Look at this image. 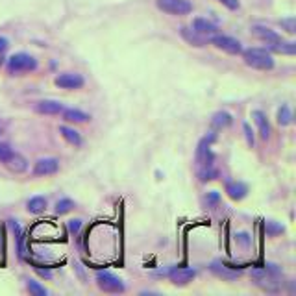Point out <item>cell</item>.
<instances>
[{"label": "cell", "instance_id": "cell-1", "mask_svg": "<svg viewBox=\"0 0 296 296\" xmlns=\"http://www.w3.org/2000/svg\"><path fill=\"white\" fill-rule=\"evenodd\" d=\"M252 280L257 287H261L263 291L276 292L280 291L283 285V272L278 265H265V269H254L252 271Z\"/></svg>", "mask_w": 296, "mask_h": 296}, {"label": "cell", "instance_id": "cell-2", "mask_svg": "<svg viewBox=\"0 0 296 296\" xmlns=\"http://www.w3.org/2000/svg\"><path fill=\"white\" fill-rule=\"evenodd\" d=\"M243 60L248 67L257 69V71H271L274 69V57L271 52L263 50V48H248L243 52Z\"/></svg>", "mask_w": 296, "mask_h": 296}, {"label": "cell", "instance_id": "cell-3", "mask_svg": "<svg viewBox=\"0 0 296 296\" xmlns=\"http://www.w3.org/2000/svg\"><path fill=\"white\" fill-rule=\"evenodd\" d=\"M37 69L36 57L30 56V54H24V52H19V54H13V56L8 60V71L10 74H24V72H32Z\"/></svg>", "mask_w": 296, "mask_h": 296}, {"label": "cell", "instance_id": "cell-4", "mask_svg": "<svg viewBox=\"0 0 296 296\" xmlns=\"http://www.w3.org/2000/svg\"><path fill=\"white\" fill-rule=\"evenodd\" d=\"M97 285L102 289L104 292H124V283L121 281V278H117L115 274L107 271H100L97 272Z\"/></svg>", "mask_w": 296, "mask_h": 296}, {"label": "cell", "instance_id": "cell-5", "mask_svg": "<svg viewBox=\"0 0 296 296\" xmlns=\"http://www.w3.org/2000/svg\"><path fill=\"white\" fill-rule=\"evenodd\" d=\"M156 4L159 10L170 15H187L193 10V4L189 0H158Z\"/></svg>", "mask_w": 296, "mask_h": 296}, {"label": "cell", "instance_id": "cell-6", "mask_svg": "<svg viewBox=\"0 0 296 296\" xmlns=\"http://www.w3.org/2000/svg\"><path fill=\"white\" fill-rule=\"evenodd\" d=\"M211 43H213L217 48H220V50L228 52V54H241L243 52V46H241V43L237 41V39H233V37L230 36H213L211 37Z\"/></svg>", "mask_w": 296, "mask_h": 296}, {"label": "cell", "instance_id": "cell-7", "mask_svg": "<svg viewBox=\"0 0 296 296\" xmlns=\"http://www.w3.org/2000/svg\"><path fill=\"white\" fill-rule=\"evenodd\" d=\"M213 135L210 139L205 137L200 141L198 150H196V161L200 163V167H213V152H211V141H213Z\"/></svg>", "mask_w": 296, "mask_h": 296}, {"label": "cell", "instance_id": "cell-8", "mask_svg": "<svg viewBox=\"0 0 296 296\" xmlns=\"http://www.w3.org/2000/svg\"><path fill=\"white\" fill-rule=\"evenodd\" d=\"M210 269H211V272H213L215 276L222 278L224 281H233V280H237L241 274H243V271H237V269L224 265V263H220V261H213Z\"/></svg>", "mask_w": 296, "mask_h": 296}, {"label": "cell", "instance_id": "cell-9", "mask_svg": "<svg viewBox=\"0 0 296 296\" xmlns=\"http://www.w3.org/2000/svg\"><path fill=\"white\" fill-rule=\"evenodd\" d=\"M57 87L62 89H82L83 87V78L80 74H72V72H65V74H60V76L54 80Z\"/></svg>", "mask_w": 296, "mask_h": 296}, {"label": "cell", "instance_id": "cell-10", "mask_svg": "<svg viewBox=\"0 0 296 296\" xmlns=\"http://www.w3.org/2000/svg\"><path fill=\"white\" fill-rule=\"evenodd\" d=\"M57 169H60V161L56 158H43L34 167V174L36 176H50V174H56Z\"/></svg>", "mask_w": 296, "mask_h": 296}, {"label": "cell", "instance_id": "cell-11", "mask_svg": "<svg viewBox=\"0 0 296 296\" xmlns=\"http://www.w3.org/2000/svg\"><path fill=\"white\" fill-rule=\"evenodd\" d=\"M194 278H196V271L194 269H187V267H180V269H174L170 272V281L176 283V285H187Z\"/></svg>", "mask_w": 296, "mask_h": 296}, {"label": "cell", "instance_id": "cell-12", "mask_svg": "<svg viewBox=\"0 0 296 296\" xmlns=\"http://www.w3.org/2000/svg\"><path fill=\"white\" fill-rule=\"evenodd\" d=\"M65 107L62 102L57 100H41V102L36 106V111L41 113V115H60Z\"/></svg>", "mask_w": 296, "mask_h": 296}, {"label": "cell", "instance_id": "cell-13", "mask_svg": "<svg viewBox=\"0 0 296 296\" xmlns=\"http://www.w3.org/2000/svg\"><path fill=\"white\" fill-rule=\"evenodd\" d=\"M252 119H254L255 124H257L259 137L263 139V141H267V139L271 137V124H269L267 117L263 115V111H252Z\"/></svg>", "mask_w": 296, "mask_h": 296}, {"label": "cell", "instance_id": "cell-14", "mask_svg": "<svg viewBox=\"0 0 296 296\" xmlns=\"http://www.w3.org/2000/svg\"><path fill=\"white\" fill-rule=\"evenodd\" d=\"M193 30L196 32V34H200V36L211 37V36L217 34V26H215L213 22L208 21V19H194Z\"/></svg>", "mask_w": 296, "mask_h": 296}, {"label": "cell", "instance_id": "cell-15", "mask_svg": "<svg viewBox=\"0 0 296 296\" xmlns=\"http://www.w3.org/2000/svg\"><path fill=\"white\" fill-rule=\"evenodd\" d=\"M226 193H228V196H230L231 200H243L248 194V185L243 184V182H231V184H228V187H226Z\"/></svg>", "mask_w": 296, "mask_h": 296}, {"label": "cell", "instance_id": "cell-16", "mask_svg": "<svg viewBox=\"0 0 296 296\" xmlns=\"http://www.w3.org/2000/svg\"><path fill=\"white\" fill-rule=\"evenodd\" d=\"M6 167H8L11 172H24V170L28 169V161H26L24 156L13 152L10 156V159L6 161Z\"/></svg>", "mask_w": 296, "mask_h": 296}, {"label": "cell", "instance_id": "cell-17", "mask_svg": "<svg viewBox=\"0 0 296 296\" xmlns=\"http://www.w3.org/2000/svg\"><path fill=\"white\" fill-rule=\"evenodd\" d=\"M60 133H62V137L65 139L67 143L72 144V146H82V137H80V133L74 130V128H69V126H60Z\"/></svg>", "mask_w": 296, "mask_h": 296}, {"label": "cell", "instance_id": "cell-18", "mask_svg": "<svg viewBox=\"0 0 296 296\" xmlns=\"http://www.w3.org/2000/svg\"><path fill=\"white\" fill-rule=\"evenodd\" d=\"M63 121H67V123H74V124H80V123H87L89 121V115L83 111H80V109H63Z\"/></svg>", "mask_w": 296, "mask_h": 296}, {"label": "cell", "instance_id": "cell-19", "mask_svg": "<svg viewBox=\"0 0 296 296\" xmlns=\"http://www.w3.org/2000/svg\"><path fill=\"white\" fill-rule=\"evenodd\" d=\"M254 34L259 37V39L267 41V45H272V43L280 41V36H278L276 32H272L271 28H265V26H254Z\"/></svg>", "mask_w": 296, "mask_h": 296}, {"label": "cell", "instance_id": "cell-20", "mask_svg": "<svg viewBox=\"0 0 296 296\" xmlns=\"http://www.w3.org/2000/svg\"><path fill=\"white\" fill-rule=\"evenodd\" d=\"M231 123H233V117H231L228 111H217L213 115V119H211V124H213V128H217V130L228 128Z\"/></svg>", "mask_w": 296, "mask_h": 296}, {"label": "cell", "instance_id": "cell-21", "mask_svg": "<svg viewBox=\"0 0 296 296\" xmlns=\"http://www.w3.org/2000/svg\"><path fill=\"white\" fill-rule=\"evenodd\" d=\"M182 36H184L185 41H189L194 46H204L205 41H208V37L200 36V34H196L194 30H189V28H182Z\"/></svg>", "mask_w": 296, "mask_h": 296}, {"label": "cell", "instance_id": "cell-22", "mask_svg": "<svg viewBox=\"0 0 296 296\" xmlns=\"http://www.w3.org/2000/svg\"><path fill=\"white\" fill-rule=\"evenodd\" d=\"M46 210V198L43 196H34V198L28 200V211L34 215H39Z\"/></svg>", "mask_w": 296, "mask_h": 296}, {"label": "cell", "instance_id": "cell-23", "mask_svg": "<svg viewBox=\"0 0 296 296\" xmlns=\"http://www.w3.org/2000/svg\"><path fill=\"white\" fill-rule=\"evenodd\" d=\"M271 48L274 52H278V54H294V52H296V45H294V43H283L281 39L278 43H272Z\"/></svg>", "mask_w": 296, "mask_h": 296}, {"label": "cell", "instance_id": "cell-24", "mask_svg": "<svg viewBox=\"0 0 296 296\" xmlns=\"http://www.w3.org/2000/svg\"><path fill=\"white\" fill-rule=\"evenodd\" d=\"M292 123V113L289 109V106H281L278 109V124L280 126H289Z\"/></svg>", "mask_w": 296, "mask_h": 296}, {"label": "cell", "instance_id": "cell-25", "mask_svg": "<svg viewBox=\"0 0 296 296\" xmlns=\"http://www.w3.org/2000/svg\"><path fill=\"white\" fill-rule=\"evenodd\" d=\"M217 170L213 169V167H202V169L198 170V178L200 182H211V180L217 178Z\"/></svg>", "mask_w": 296, "mask_h": 296}, {"label": "cell", "instance_id": "cell-26", "mask_svg": "<svg viewBox=\"0 0 296 296\" xmlns=\"http://www.w3.org/2000/svg\"><path fill=\"white\" fill-rule=\"evenodd\" d=\"M72 208H74V202H72L71 198H62L56 204V213L57 215H65V213H69Z\"/></svg>", "mask_w": 296, "mask_h": 296}, {"label": "cell", "instance_id": "cell-27", "mask_svg": "<svg viewBox=\"0 0 296 296\" xmlns=\"http://www.w3.org/2000/svg\"><path fill=\"white\" fill-rule=\"evenodd\" d=\"M10 226H11V230L15 231V237H17V245H19V254H24V246H22V230H21V226L17 224L15 220H10Z\"/></svg>", "mask_w": 296, "mask_h": 296}, {"label": "cell", "instance_id": "cell-28", "mask_svg": "<svg viewBox=\"0 0 296 296\" xmlns=\"http://www.w3.org/2000/svg\"><path fill=\"white\" fill-rule=\"evenodd\" d=\"M28 291L34 292L36 296H46V294H48V291H46L45 287L39 285V283H37V281H34V280L28 281Z\"/></svg>", "mask_w": 296, "mask_h": 296}, {"label": "cell", "instance_id": "cell-29", "mask_svg": "<svg viewBox=\"0 0 296 296\" xmlns=\"http://www.w3.org/2000/svg\"><path fill=\"white\" fill-rule=\"evenodd\" d=\"M267 235H271V237H276V235H280V233H283L285 231V228L281 224H276V222H267Z\"/></svg>", "mask_w": 296, "mask_h": 296}, {"label": "cell", "instance_id": "cell-30", "mask_svg": "<svg viewBox=\"0 0 296 296\" xmlns=\"http://www.w3.org/2000/svg\"><path fill=\"white\" fill-rule=\"evenodd\" d=\"M13 154V150H11V146L8 143H0V163H6L8 159H10V156Z\"/></svg>", "mask_w": 296, "mask_h": 296}, {"label": "cell", "instance_id": "cell-31", "mask_svg": "<svg viewBox=\"0 0 296 296\" xmlns=\"http://www.w3.org/2000/svg\"><path fill=\"white\" fill-rule=\"evenodd\" d=\"M280 24L285 28L289 34H294L296 32V21H294V17H289V19H281Z\"/></svg>", "mask_w": 296, "mask_h": 296}, {"label": "cell", "instance_id": "cell-32", "mask_svg": "<svg viewBox=\"0 0 296 296\" xmlns=\"http://www.w3.org/2000/svg\"><path fill=\"white\" fill-rule=\"evenodd\" d=\"M6 50H8V39L6 37H0V67L6 60Z\"/></svg>", "mask_w": 296, "mask_h": 296}, {"label": "cell", "instance_id": "cell-33", "mask_svg": "<svg viewBox=\"0 0 296 296\" xmlns=\"http://www.w3.org/2000/svg\"><path fill=\"white\" fill-rule=\"evenodd\" d=\"M243 130H245V135H246V143L250 144V146H254V133H252V128L248 123L243 124Z\"/></svg>", "mask_w": 296, "mask_h": 296}, {"label": "cell", "instance_id": "cell-34", "mask_svg": "<svg viewBox=\"0 0 296 296\" xmlns=\"http://www.w3.org/2000/svg\"><path fill=\"white\" fill-rule=\"evenodd\" d=\"M80 228H82V220L80 219L69 220V231H71V233H78Z\"/></svg>", "mask_w": 296, "mask_h": 296}, {"label": "cell", "instance_id": "cell-35", "mask_svg": "<svg viewBox=\"0 0 296 296\" xmlns=\"http://www.w3.org/2000/svg\"><path fill=\"white\" fill-rule=\"evenodd\" d=\"M205 200H208V204H217V202L220 200V194L217 193V191H211V193H208Z\"/></svg>", "mask_w": 296, "mask_h": 296}, {"label": "cell", "instance_id": "cell-36", "mask_svg": "<svg viewBox=\"0 0 296 296\" xmlns=\"http://www.w3.org/2000/svg\"><path fill=\"white\" fill-rule=\"evenodd\" d=\"M36 272L39 276H43V278H46V280H50V278H52V272L48 271V269H41V267H36Z\"/></svg>", "mask_w": 296, "mask_h": 296}, {"label": "cell", "instance_id": "cell-37", "mask_svg": "<svg viewBox=\"0 0 296 296\" xmlns=\"http://www.w3.org/2000/svg\"><path fill=\"white\" fill-rule=\"evenodd\" d=\"M220 2H222L226 8H230V10H237V8H239V2H237V0H220Z\"/></svg>", "mask_w": 296, "mask_h": 296}, {"label": "cell", "instance_id": "cell-38", "mask_svg": "<svg viewBox=\"0 0 296 296\" xmlns=\"http://www.w3.org/2000/svg\"><path fill=\"white\" fill-rule=\"evenodd\" d=\"M0 132H2V124H0Z\"/></svg>", "mask_w": 296, "mask_h": 296}]
</instances>
